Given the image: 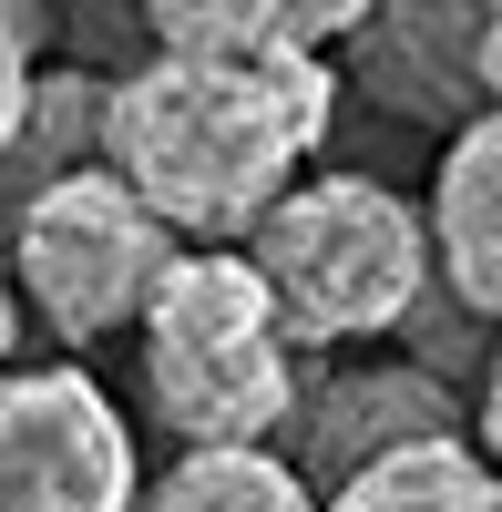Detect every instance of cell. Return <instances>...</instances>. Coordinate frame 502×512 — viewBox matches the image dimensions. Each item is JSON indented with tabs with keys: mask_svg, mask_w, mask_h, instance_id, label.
<instances>
[{
	"mask_svg": "<svg viewBox=\"0 0 502 512\" xmlns=\"http://www.w3.org/2000/svg\"><path fill=\"white\" fill-rule=\"evenodd\" d=\"M164 277H175V226L144 205V185L123 164H82V175L41 185L21 205V297L72 349L144 328Z\"/></svg>",
	"mask_w": 502,
	"mask_h": 512,
	"instance_id": "obj_4",
	"label": "cell"
},
{
	"mask_svg": "<svg viewBox=\"0 0 502 512\" xmlns=\"http://www.w3.org/2000/svg\"><path fill=\"white\" fill-rule=\"evenodd\" d=\"M472 410H482V441H492V461H502V359H492V379H482Z\"/></svg>",
	"mask_w": 502,
	"mask_h": 512,
	"instance_id": "obj_13",
	"label": "cell"
},
{
	"mask_svg": "<svg viewBox=\"0 0 502 512\" xmlns=\"http://www.w3.org/2000/svg\"><path fill=\"white\" fill-rule=\"evenodd\" d=\"M82 164H113V82L82 72V62L11 82V185H21V205L41 185L82 175Z\"/></svg>",
	"mask_w": 502,
	"mask_h": 512,
	"instance_id": "obj_9",
	"label": "cell"
},
{
	"mask_svg": "<svg viewBox=\"0 0 502 512\" xmlns=\"http://www.w3.org/2000/svg\"><path fill=\"white\" fill-rule=\"evenodd\" d=\"M482 31L492 0H369V21L349 31V82L390 123H451L492 113L482 93Z\"/></svg>",
	"mask_w": 502,
	"mask_h": 512,
	"instance_id": "obj_6",
	"label": "cell"
},
{
	"mask_svg": "<svg viewBox=\"0 0 502 512\" xmlns=\"http://www.w3.org/2000/svg\"><path fill=\"white\" fill-rule=\"evenodd\" d=\"M134 512H328L287 451H185L164 482L134 492Z\"/></svg>",
	"mask_w": 502,
	"mask_h": 512,
	"instance_id": "obj_12",
	"label": "cell"
},
{
	"mask_svg": "<svg viewBox=\"0 0 502 512\" xmlns=\"http://www.w3.org/2000/svg\"><path fill=\"white\" fill-rule=\"evenodd\" d=\"M369 21V0H144L154 52H328Z\"/></svg>",
	"mask_w": 502,
	"mask_h": 512,
	"instance_id": "obj_10",
	"label": "cell"
},
{
	"mask_svg": "<svg viewBox=\"0 0 502 512\" xmlns=\"http://www.w3.org/2000/svg\"><path fill=\"white\" fill-rule=\"evenodd\" d=\"M462 410L451 400V379L421 369V359H390V369H339V379H318V390H298V420H287V461L308 472V492L328 502L339 482H359L369 461H390L410 441H441V431H462Z\"/></svg>",
	"mask_w": 502,
	"mask_h": 512,
	"instance_id": "obj_7",
	"label": "cell"
},
{
	"mask_svg": "<svg viewBox=\"0 0 502 512\" xmlns=\"http://www.w3.org/2000/svg\"><path fill=\"white\" fill-rule=\"evenodd\" d=\"M246 256L267 267L287 338L298 349H339V338H390V328L421 318L441 236L380 175H308L298 195L267 205Z\"/></svg>",
	"mask_w": 502,
	"mask_h": 512,
	"instance_id": "obj_3",
	"label": "cell"
},
{
	"mask_svg": "<svg viewBox=\"0 0 502 512\" xmlns=\"http://www.w3.org/2000/svg\"><path fill=\"white\" fill-rule=\"evenodd\" d=\"M298 338L277 287L246 246L175 256L164 297L144 308V400L185 451H277L298 420Z\"/></svg>",
	"mask_w": 502,
	"mask_h": 512,
	"instance_id": "obj_2",
	"label": "cell"
},
{
	"mask_svg": "<svg viewBox=\"0 0 502 512\" xmlns=\"http://www.w3.org/2000/svg\"><path fill=\"white\" fill-rule=\"evenodd\" d=\"M134 431L82 369H21L0 390V512H134Z\"/></svg>",
	"mask_w": 502,
	"mask_h": 512,
	"instance_id": "obj_5",
	"label": "cell"
},
{
	"mask_svg": "<svg viewBox=\"0 0 502 512\" xmlns=\"http://www.w3.org/2000/svg\"><path fill=\"white\" fill-rule=\"evenodd\" d=\"M328 512H502V461H482L462 431H441V441H410L390 461H369L359 482H339Z\"/></svg>",
	"mask_w": 502,
	"mask_h": 512,
	"instance_id": "obj_11",
	"label": "cell"
},
{
	"mask_svg": "<svg viewBox=\"0 0 502 512\" xmlns=\"http://www.w3.org/2000/svg\"><path fill=\"white\" fill-rule=\"evenodd\" d=\"M431 236H441L451 297L502 328V103L451 134L441 175H431Z\"/></svg>",
	"mask_w": 502,
	"mask_h": 512,
	"instance_id": "obj_8",
	"label": "cell"
},
{
	"mask_svg": "<svg viewBox=\"0 0 502 512\" xmlns=\"http://www.w3.org/2000/svg\"><path fill=\"white\" fill-rule=\"evenodd\" d=\"M482 93L502 103V0H492V31H482Z\"/></svg>",
	"mask_w": 502,
	"mask_h": 512,
	"instance_id": "obj_14",
	"label": "cell"
},
{
	"mask_svg": "<svg viewBox=\"0 0 502 512\" xmlns=\"http://www.w3.org/2000/svg\"><path fill=\"white\" fill-rule=\"evenodd\" d=\"M328 52H154L113 72V164L175 236H257L339 123Z\"/></svg>",
	"mask_w": 502,
	"mask_h": 512,
	"instance_id": "obj_1",
	"label": "cell"
}]
</instances>
